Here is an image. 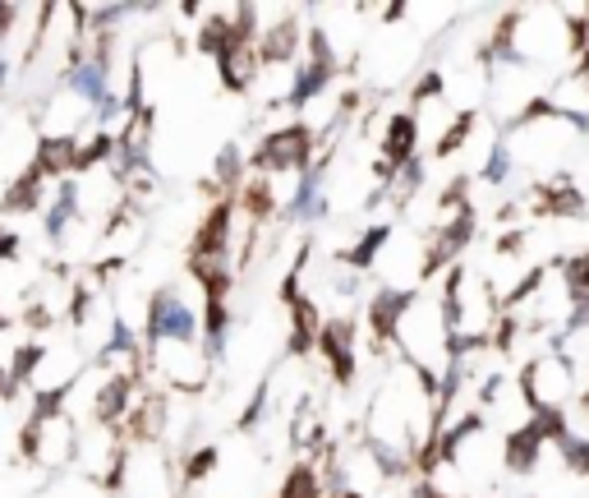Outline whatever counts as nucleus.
I'll return each instance as SVG.
<instances>
[{
	"label": "nucleus",
	"mask_w": 589,
	"mask_h": 498,
	"mask_svg": "<svg viewBox=\"0 0 589 498\" xmlns=\"http://www.w3.org/2000/svg\"><path fill=\"white\" fill-rule=\"evenodd\" d=\"M18 245H24V240H18V232H10V226H5V232H0V263H14Z\"/></svg>",
	"instance_id": "nucleus-1"
}]
</instances>
